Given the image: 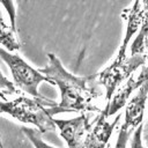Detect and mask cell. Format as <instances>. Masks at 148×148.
I'll return each instance as SVG.
<instances>
[{"label": "cell", "mask_w": 148, "mask_h": 148, "mask_svg": "<svg viewBox=\"0 0 148 148\" xmlns=\"http://www.w3.org/2000/svg\"><path fill=\"white\" fill-rule=\"evenodd\" d=\"M38 71L60 90V102L49 108L52 117L61 112H101L98 103L103 92L92 75L76 76L69 73L53 53H47V65Z\"/></svg>", "instance_id": "1"}, {"label": "cell", "mask_w": 148, "mask_h": 148, "mask_svg": "<svg viewBox=\"0 0 148 148\" xmlns=\"http://www.w3.org/2000/svg\"><path fill=\"white\" fill-rule=\"evenodd\" d=\"M57 103L51 99L31 98L27 96H16L13 99H0V113L35 126L40 134L56 131L53 117L49 112V108L56 106Z\"/></svg>", "instance_id": "2"}, {"label": "cell", "mask_w": 148, "mask_h": 148, "mask_svg": "<svg viewBox=\"0 0 148 148\" xmlns=\"http://www.w3.org/2000/svg\"><path fill=\"white\" fill-rule=\"evenodd\" d=\"M148 60V49L142 53L131 54V57H125L121 60L114 59L108 67L97 74L92 75L96 83L104 88L105 99L110 101L118 87L126 81L139 67L143 66Z\"/></svg>", "instance_id": "3"}, {"label": "cell", "mask_w": 148, "mask_h": 148, "mask_svg": "<svg viewBox=\"0 0 148 148\" xmlns=\"http://www.w3.org/2000/svg\"><path fill=\"white\" fill-rule=\"evenodd\" d=\"M0 58L6 62V65L10 69L14 84L20 90L29 94L34 98L46 99L44 96H42L38 92V86L44 81L49 82L46 76H44L38 69L31 67L20 56L14 54L1 46H0Z\"/></svg>", "instance_id": "4"}, {"label": "cell", "mask_w": 148, "mask_h": 148, "mask_svg": "<svg viewBox=\"0 0 148 148\" xmlns=\"http://www.w3.org/2000/svg\"><path fill=\"white\" fill-rule=\"evenodd\" d=\"M53 121L68 148H84L88 133L94 123L88 114L82 113L71 119L54 118Z\"/></svg>", "instance_id": "5"}, {"label": "cell", "mask_w": 148, "mask_h": 148, "mask_svg": "<svg viewBox=\"0 0 148 148\" xmlns=\"http://www.w3.org/2000/svg\"><path fill=\"white\" fill-rule=\"evenodd\" d=\"M147 80H148V66H142V69L139 73V75L136 77L134 75H131L124 84L118 87V89L114 91V94L112 95L110 101L106 102V104L104 106L106 117L109 118V117L118 113L126 105L132 92L134 90L139 89Z\"/></svg>", "instance_id": "6"}, {"label": "cell", "mask_w": 148, "mask_h": 148, "mask_svg": "<svg viewBox=\"0 0 148 148\" xmlns=\"http://www.w3.org/2000/svg\"><path fill=\"white\" fill-rule=\"evenodd\" d=\"M121 113H117L113 120H108L104 108L101 110L99 116H97L92 123L91 130L88 133L84 148H105L110 141V138L113 133L118 120L120 119Z\"/></svg>", "instance_id": "7"}, {"label": "cell", "mask_w": 148, "mask_h": 148, "mask_svg": "<svg viewBox=\"0 0 148 148\" xmlns=\"http://www.w3.org/2000/svg\"><path fill=\"white\" fill-rule=\"evenodd\" d=\"M148 96V80L139 88L135 96H133L125 105V119L123 126L133 131L142 124L146 101Z\"/></svg>", "instance_id": "8"}, {"label": "cell", "mask_w": 148, "mask_h": 148, "mask_svg": "<svg viewBox=\"0 0 148 148\" xmlns=\"http://www.w3.org/2000/svg\"><path fill=\"white\" fill-rule=\"evenodd\" d=\"M140 30L131 46V54L142 53L148 49V0H142L140 3Z\"/></svg>", "instance_id": "9"}, {"label": "cell", "mask_w": 148, "mask_h": 148, "mask_svg": "<svg viewBox=\"0 0 148 148\" xmlns=\"http://www.w3.org/2000/svg\"><path fill=\"white\" fill-rule=\"evenodd\" d=\"M0 45H2L9 52H15L21 47V44L16 38L15 31L12 29V27H9L5 22L1 12H0Z\"/></svg>", "instance_id": "10"}, {"label": "cell", "mask_w": 148, "mask_h": 148, "mask_svg": "<svg viewBox=\"0 0 148 148\" xmlns=\"http://www.w3.org/2000/svg\"><path fill=\"white\" fill-rule=\"evenodd\" d=\"M20 92V89L14 84V82L9 81L0 71V99L8 101L12 96H15Z\"/></svg>", "instance_id": "11"}, {"label": "cell", "mask_w": 148, "mask_h": 148, "mask_svg": "<svg viewBox=\"0 0 148 148\" xmlns=\"http://www.w3.org/2000/svg\"><path fill=\"white\" fill-rule=\"evenodd\" d=\"M24 135L29 139V141L32 143L34 148H54L52 146H50L49 143H46L40 136H39V132L34 130V128H29V127H23L22 128Z\"/></svg>", "instance_id": "12"}, {"label": "cell", "mask_w": 148, "mask_h": 148, "mask_svg": "<svg viewBox=\"0 0 148 148\" xmlns=\"http://www.w3.org/2000/svg\"><path fill=\"white\" fill-rule=\"evenodd\" d=\"M132 134H133V131H131V130H128V128H126L121 125L120 130L118 132V135H117L113 148H126L127 143H128V140H130Z\"/></svg>", "instance_id": "13"}, {"label": "cell", "mask_w": 148, "mask_h": 148, "mask_svg": "<svg viewBox=\"0 0 148 148\" xmlns=\"http://www.w3.org/2000/svg\"><path fill=\"white\" fill-rule=\"evenodd\" d=\"M1 5L3 6V8L6 9L8 16H9V21H10V27L12 29L16 32V9H15V5H14V0H0Z\"/></svg>", "instance_id": "14"}, {"label": "cell", "mask_w": 148, "mask_h": 148, "mask_svg": "<svg viewBox=\"0 0 148 148\" xmlns=\"http://www.w3.org/2000/svg\"><path fill=\"white\" fill-rule=\"evenodd\" d=\"M142 127L143 126L141 124V125H139L134 130V132L132 134V139H131V148H146L143 146V143H142V138H141V135H142Z\"/></svg>", "instance_id": "15"}, {"label": "cell", "mask_w": 148, "mask_h": 148, "mask_svg": "<svg viewBox=\"0 0 148 148\" xmlns=\"http://www.w3.org/2000/svg\"><path fill=\"white\" fill-rule=\"evenodd\" d=\"M132 8H133V9H139V8H140V0H135Z\"/></svg>", "instance_id": "16"}, {"label": "cell", "mask_w": 148, "mask_h": 148, "mask_svg": "<svg viewBox=\"0 0 148 148\" xmlns=\"http://www.w3.org/2000/svg\"><path fill=\"white\" fill-rule=\"evenodd\" d=\"M16 2H17L20 6H24V5L28 2V0H16Z\"/></svg>", "instance_id": "17"}, {"label": "cell", "mask_w": 148, "mask_h": 148, "mask_svg": "<svg viewBox=\"0 0 148 148\" xmlns=\"http://www.w3.org/2000/svg\"><path fill=\"white\" fill-rule=\"evenodd\" d=\"M147 139H148V135H147Z\"/></svg>", "instance_id": "18"}]
</instances>
